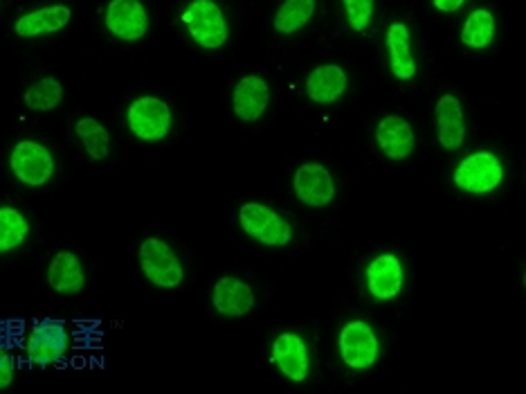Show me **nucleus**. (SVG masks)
I'll use <instances>...</instances> for the list:
<instances>
[{
  "instance_id": "obj_7",
  "label": "nucleus",
  "mask_w": 526,
  "mask_h": 394,
  "mask_svg": "<svg viewBox=\"0 0 526 394\" xmlns=\"http://www.w3.org/2000/svg\"><path fill=\"white\" fill-rule=\"evenodd\" d=\"M68 352V329L63 320L45 318L36 322L27 340V358L34 365H52Z\"/></svg>"
},
{
  "instance_id": "obj_22",
  "label": "nucleus",
  "mask_w": 526,
  "mask_h": 394,
  "mask_svg": "<svg viewBox=\"0 0 526 394\" xmlns=\"http://www.w3.org/2000/svg\"><path fill=\"white\" fill-rule=\"evenodd\" d=\"M493 37H495V19L488 10H475L464 23V30H461V41H464L468 48L475 50L491 46Z\"/></svg>"
},
{
  "instance_id": "obj_5",
  "label": "nucleus",
  "mask_w": 526,
  "mask_h": 394,
  "mask_svg": "<svg viewBox=\"0 0 526 394\" xmlns=\"http://www.w3.org/2000/svg\"><path fill=\"white\" fill-rule=\"evenodd\" d=\"M9 165H12V172L18 181L30 187H41L54 176L52 154L32 140L18 142L12 151V158H9Z\"/></svg>"
},
{
  "instance_id": "obj_25",
  "label": "nucleus",
  "mask_w": 526,
  "mask_h": 394,
  "mask_svg": "<svg viewBox=\"0 0 526 394\" xmlns=\"http://www.w3.org/2000/svg\"><path fill=\"white\" fill-rule=\"evenodd\" d=\"M30 226L25 217L14 208H0V253L18 248L25 241Z\"/></svg>"
},
{
  "instance_id": "obj_27",
  "label": "nucleus",
  "mask_w": 526,
  "mask_h": 394,
  "mask_svg": "<svg viewBox=\"0 0 526 394\" xmlns=\"http://www.w3.org/2000/svg\"><path fill=\"white\" fill-rule=\"evenodd\" d=\"M14 381V358L0 349V390H5Z\"/></svg>"
},
{
  "instance_id": "obj_12",
  "label": "nucleus",
  "mask_w": 526,
  "mask_h": 394,
  "mask_svg": "<svg viewBox=\"0 0 526 394\" xmlns=\"http://www.w3.org/2000/svg\"><path fill=\"white\" fill-rule=\"evenodd\" d=\"M405 273L401 259L392 253L378 255L367 266V286L376 300H392L403 289Z\"/></svg>"
},
{
  "instance_id": "obj_18",
  "label": "nucleus",
  "mask_w": 526,
  "mask_h": 394,
  "mask_svg": "<svg viewBox=\"0 0 526 394\" xmlns=\"http://www.w3.org/2000/svg\"><path fill=\"white\" fill-rule=\"evenodd\" d=\"M344 91H347V73L335 64L315 68L306 79V95L315 104L338 102Z\"/></svg>"
},
{
  "instance_id": "obj_21",
  "label": "nucleus",
  "mask_w": 526,
  "mask_h": 394,
  "mask_svg": "<svg viewBox=\"0 0 526 394\" xmlns=\"http://www.w3.org/2000/svg\"><path fill=\"white\" fill-rule=\"evenodd\" d=\"M315 0H286L275 16V30L279 34H295L313 19Z\"/></svg>"
},
{
  "instance_id": "obj_17",
  "label": "nucleus",
  "mask_w": 526,
  "mask_h": 394,
  "mask_svg": "<svg viewBox=\"0 0 526 394\" xmlns=\"http://www.w3.org/2000/svg\"><path fill=\"white\" fill-rule=\"evenodd\" d=\"M437 133L439 142L448 151H457L466 140V124L461 102L455 95H443L437 104Z\"/></svg>"
},
{
  "instance_id": "obj_19",
  "label": "nucleus",
  "mask_w": 526,
  "mask_h": 394,
  "mask_svg": "<svg viewBox=\"0 0 526 394\" xmlns=\"http://www.w3.org/2000/svg\"><path fill=\"white\" fill-rule=\"evenodd\" d=\"M48 284L63 295H75L84 289L86 275L77 255L68 253V250H61V253L54 255L48 266Z\"/></svg>"
},
{
  "instance_id": "obj_1",
  "label": "nucleus",
  "mask_w": 526,
  "mask_h": 394,
  "mask_svg": "<svg viewBox=\"0 0 526 394\" xmlns=\"http://www.w3.org/2000/svg\"><path fill=\"white\" fill-rule=\"evenodd\" d=\"M140 266L144 277L160 289H176L183 282L185 271L174 250L162 239H144L140 246Z\"/></svg>"
},
{
  "instance_id": "obj_14",
  "label": "nucleus",
  "mask_w": 526,
  "mask_h": 394,
  "mask_svg": "<svg viewBox=\"0 0 526 394\" xmlns=\"http://www.w3.org/2000/svg\"><path fill=\"white\" fill-rule=\"evenodd\" d=\"M270 102V88L261 77H243L241 82L234 86L232 106L234 115L243 122H257L268 109Z\"/></svg>"
},
{
  "instance_id": "obj_10",
  "label": "nucleus",
  "mask_w": 526,
  "mask_h": 394,
  "mask_svg": "<svg viewBox=\"0 0 526 394\" xmlns=\"http://www.w3.org/2000/svg\"><path fill=\"white\" fill-rule=\"evenodd\" d=\"M295 194L297 199L311 205V208H324L335 196V185L331 172L320 163H306L295 172Z\"/></svg>"
},
{
  "instance_id": "obj_20",
  "label": "nucleus",
  "mask_w": 526,
  "mask_h": 394,
  "mask_svg": "<svg viewBox=\"0 0 526 394\" xmlns=\"http://www.w3.org/2000/svg\"><path fill=\"white\" fill-rule=\"evenodd\" d=\"M387 48L392 59V73L398 79H412L416 75V64L410 52V30L403 23H392L387 30Z\"/></svg>"
},
{
  "instance_id": "obj_8",
  "label": "nucleus",
  "mask_w": 526,
  "mask_h": 394,
  "mask_svg": "<svg viewBox=\"0 0 526 394\" xmlns=\"http://www.w3.org/2000/svg\"><path fill=\"white\" fill-rule=\"evenodd\" d=\"M340 354L342 361L353 367V370H367V367L374 365L380 354L374 329L360 320L349 322L340 334Z\"/></svg>"
},
{
  "instance_id": "obj_2",
  "label": "nucleus",
  "mask_w": 526,
  "mask_h": 394,
  "mask_svg": "<svg viewBox=\"0 0 526 394\" xmlns=\"http://www.w3.org/2000/svg\"><path fill=\"white\" fill-rule=\"evenodd\" d=\"M183 21L201 48L216 50L225 46V41L230 37L223 10L214 0H194L183 14Z\"/></svg>"
},
{
  "instance_id": "obj_11",
  "label": "nucleus",
  "mask_w": 526,
  "mask_h": 394,
  "mask_svg": "<svg viewBox=\"0 0 526 394\" xmlns=\"http://www.w3.org/2000/svg\"><path fill=\"white\" fill-rule=\"evenodd\" d=\"M272 361L277 363L279 372L290 381H304L311 370V361H308V349L302 336L286 331L279 334L275 343H272Z\"/></svg>"
},
{
  "instance_id": "obj_13",
  "label": "nucleus",
  "mask_w": 526,
  "mask_h": 394,
  "mask_svg": "<svg viewBox=\"0 0 526 394\" xmlns=\"http://www.w3.org/2000/svg\"><path fill=\"white\" fill-rule=\"evenodd\" d=\"M376 142L378 149L383 151L387 158L392 160H405L412 156L414 151V129L401 115H387L378 122L376 129Z\"/></svg>"
},
{
  "instance_id": "obj_28",
  "label": "nucleus",
  "mask_w": 526,
  "mask_h": 394,
  "mask_svg": "<svg viewBox=\"0 0 526 394\" xmlns=\"http://www.w3.org/2000/svg\"><path fill=\"white\" fill-rule=\"evenodd\" d=\"M434 7H437L439 12H457L461 10V7H464L466 0H432Z\"/></svg>"
},
{
  "instance_id": "obj_24",
  "label": "nucleus",
  "mask_w": 526,
  "mask_h": 394,
  "mask_svg": "<svg viewBox=\"0 0 526 394\" xmlns=\"http://www.w3.org/2000/svg\"><path fill=\"white\" fill-rule=\"evenodd\" d=\"M75 133L84 142L86 154L93 160H104L111 149V136L106 127H102L95 118H81L75 127Z\"/></svg>"
},
{
  "instance_id": "obj_16",
  "label": "nucleus",
  "mask_w": 526,
  "mask_h": 394,
  "mask_svg": "<svg viewBox=\"0 0 526 394\" xmlns=\"http://www.w3.org/2000/svg\"><path fill=\"white\" fill-rule=\"evenodd\" d=\"M72 19L70 7L66 5H54V7H43V10H36L21 16L16 21L14 30L18 37L23 39H34L41 37V34H54L66 28Z\"/></svg>"
},
{
  "instance_id": "obj_6",
  "label": "nucleus",
  "mask_w": 526,
  "mask_h": 394,
  "mask_svg": "<svg viewBox=\"0 0 526 394\" xmlns=\"http://www.w3.org/2000/svg\"><path fill=\"white\" fill-rule=\"evenodd\" d=\"M126 120H129L131 131L140 140L158 142L167 138L171 127V111L158 97H140V100L131 104Z\"/></svg>"
},
{
  "instance_id": "obj_3",
  "label": "nucleus",
  "mask_w": 526,
  "mask_h": 394,
  "mask_svg": "<svg viewBox=\"0 0 526 394\" xmlns=\"http://www.w3.org/2000/svg\"><path fill=\"white\" fill-rule=\"evenodd\" d=\"M504 181V167L491 151H475L455 169V185L468 194H488Z\"/></svg>"
},
{
  "instance_id": "obj_9",
  "label": "nucleus",
  "mask_w": 526,
  "mask_h": 394,
  "mask_svg": "<svg viewBox=\"0 0 526 394\" xmlns=\"http://www.w3.org/2000/svg\"><path fill=\"white\" fill-rule=\"evenodd\" d=\"M106 28L122 41H140L149 30L147 10L140 0H111L106 10Z\"/></svg>"
},
{
  "instance_id": "obj_4",
  "label": "nucleus",
  "mask_w": 526,
  "mask_h": 394,
  "mask_svg": "<svg viewBox=\"0 0 526 394\" xmlns=\"http://www.w3.org/2000/svg\"><path fill=\"white\" fill-rule=\"evenodd\" d=\"M241 228L246 230V235L257 239L259 244L266 246H286L293 239V228L290 223L279 217L275 210L266 208L261 203H246L239 210Z\"/></svg>"
},
{
  "instance_id": "obj_26",
  "label": "nucleus",
  "mask_w": 526,
  "mask_h": 394,
  "mask_svg": "<svg viewBox=\"0 0 526 394\" xmlns=\"http://www.w3.org/2000/svg\"><path fill=\"white\" fill-rule=\"evenodd\" d=\"M342 3L351 28L365 32L371 23V14H374V0H342Z\"/></svg>"
},
{
  "instance_id": "obj_15",
  "label": "nucleus",
  "mask_w": 526,
  "mask_h": 394,
  "mask_svg": "<svg viewBox=\"0 0 526 394\" xmlns=\"http://www.w3.org/2000/svg\"><path fill=\"white\" fill-rule=\"evenodd\" d=\"M212 302L221 316L241 318L248 316L252 307H255V293H252L246 282L237 280V277H223L214 286Z\"/></svg>"
},
{
  "instance_id": "obj_23",
  "label": "nucleus",
  "mask_w": 526,
  "mask_h": 394,
  "mask_svg": "<svg viewBox=\"0 0 526 394\" xmlns=\"http://www.w3.org/2000/svg\"><path fill=\"white\" fill-rule=\"evenodd\" d=\"M63 100V86L59 79L43 77L25 91V106L32 111H52Z\"/></svg>"
}]
</instances>
